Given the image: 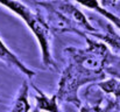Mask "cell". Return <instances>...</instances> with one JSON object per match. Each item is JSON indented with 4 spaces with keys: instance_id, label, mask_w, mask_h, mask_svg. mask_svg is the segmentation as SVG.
Returning <instances> with one entry per match:
<instances>
[{
    "instance_id": "6da1fadb",
    "label": "cell",
    "mask_w": 120,
    "mask_h": 112,
    "mask_svg": "<svg viewBox=\"0 0 120 112\" xmlns=\"http://www.w3.org/2000/svg\"><path fill=\"white\" fill-rule=\"evenodd\" d=\"M0 5L7 7L11 12H13L25 21L40 46L43 64L47 67L52 66L54 60L51 55V33L49 25L39 14H36L28 6L18 0H0Z\"/></svg>"
},
{
    "instance_id": "7a4b0ae2",
    "label": "cell",
    "mask_w": 120,
    "mask_h": 112,
    "mask_svg": "<svg viewBox=\"0 0 120 112\" xmlns=\"http://www.w3.org/2000/svg\"><path fill=\"white\" fill-rule=\"evenodd\" d=\"M44 5L49 6L50 8L58 12L61 15H63L72 25V27L76 29L77 34L84 35L82 33V29H84L86 32H90L91 34H93L96 32V28L89 22L85 14L80 9H78L77 7H75L74 5H71L69 2H65V1H55V2L44 4Z\"/></svg>"
},
{
    "instance_id": "3957f363",
    "label": "cell",
    "mask_w": 120,
    "mask_h": 112,
    "mask_svg": "<svg viewBox=\"0 0 120 112\" xmlns=\"http://www.w3.org/2000/svg\"><path fill=\"white\" fill-rule=\"evenodd\" d=\"M0 61L4 62L6 66L16 69L18 71H20L21 74L26 75L27 77L32 78L35 76V71H33L32 69H29L7 46L6 43L2 41V39L0 37Z\"/></svg>"
},
{
    "instance_id": "277c9868",
    "label": "cell",
    "mask_w": 120,
    "mask_h": 112,
    "mask_svg": "<svg viewBox=\"0 0 120 112\" xmlns=\"http://www.w3.org/2000/svg\"><path fill=\"white\" fill-rule=\"evenodd\" d=\"M30 111V103H29V85L27 82H23L20 86L18 93L15 95L9 112H29Z\"/></svg>"
},
{
    "instance_id": "5b68a950",
    "label": "cell",
    "mask_w": 120,
    "mask_h": 112,
    "mask_svg": "<svg viewBox=\"0 0 120 112\" xmlns=\"http://www.w3.org/2000/svg\"><path fill=\"white\" fill-rule=\"evenodd\" d=\"M34 89L38 92V95L35 96L38 110L44 112H62L58 103H57V95L48 96L47 93L41 91L39 88L34 86Z\"/></svg>"
},
{
    "instance_id": "8992f818",
    "label": "cell",
    "mask_w": 120,
    "mask_h": 112,
    "mask_svg": "<svg viewBox=\"0 0 120 112\" xmlns=\"http://www.w3.org/2000/svg\"><path fill=\"white\" fill-rule=\"evenodd\" d=\"M75 1L78 2L82 6L89 8V9H92V11H94V12H98L101 16H104L105 19H107L109 21H111L117 28L120 29V19L117 15H114L113 13L106 11V9L99 4L98 0H75Z\"/></svg>"
},
{
    "instance_id": "52a82bcc",
    "label": "cell",
    "mask_w": 120,
    "mask_h": 112,
    "mask_svg": "<svg viewBox=\"0 0 120 112\" xmlns=\"http://www.w3.org/2000/svg\"><path fill=\"white\" fill-rule=\"evenodd\" d=\"M103 1V4H105V5H112V4H114L117 0H101Z\"/></svg>"
},
{
    "instance_id": "ba28073f",
    "label": "cell",
    "mask_w": 120,
    "mask_h": 112,
    "mask_svg": "<svg viewBox=\"0 0 120 112\" xmlns=\"http://www.w3.org/2000/svg\"><path fill=\"white\" fill-rule=\"evenodd\" d=\"M80 112H97V111H94V110H92V109H87V108H83V109L80 110Z\"/></svg>"
},
{
    "instance_id": "9c48e42d",
    "label": "cell",
    "mask_w": 120,
    "mask_h": 112,
    "mask_svg": "<svg viewBox=\"0 0 120 112\" xmlns=\"http://www.w3.org/2000/svg\"><path fill=\"white\" fill-rule=\"evenodd\" d=\"M0 100H1V99H0Z\"/></svg>"
}]
</instances>
